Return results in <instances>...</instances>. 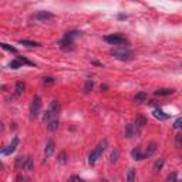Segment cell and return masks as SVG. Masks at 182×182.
Segmentation results:
<instances>
[{"label": "cell", "instance_id": "28", "mask_svg": "<svg viewBox=\"0 0 182 182\" xmlns=\"http://www.w3.org/2000/svg\"><path fill=\"white\" fill-rule=\"evenodd\" d=\"M127 182H135V170L130 168L127 172Z\"/></svg>", "mask_w": 182, "mask_h": 182}, {"label": "cell", "instance_id": "1", "mask_svg": "<svg viewBox=\"0 0 182 182\" xmlns=\"http://www.w3.org/2000/svg\"><path fill=\"white\" fill-rule=\"evenodd\" d=\"M110 54L114 56L117 60H121V61H128V60H132L134 58V51L131 48L128 47H114L110 50Z\"/></svg>", "mask_w": 182, "mask_h": 182}, {"label": "cell", "instance_id": "9", "mask_svg": "<svg viewBox=\"0 0 182 182\" xmlns=\"http://www.w3.org/2000/svg\"><path fill=\"white\" fill-rule=\"evenodd\" d=\"M131 157H132V160H135V161H142V160H145L144 152H142V150H141L140 147L132 148V151H131Z\"/></svg>", "mask_w": 182, "mask_h": 182}, {"label": "cell", "instance_id": "34", "mask_svg": "<svg viewBox=\"0 0 182 182\" xmlns=\"http://www.w3.org/2000/svg\"><path fill=\"white\" fill-rule=\"evenodd\" d=\"M182 127V120L181 118H178L175 122H174V128H176V130H179V128Z\"/></svg>", "mask_w": 182, "mask_h": 182}, {"label": "cell", "instance_id": "6", "mask_svg": "<svg viewBox=\"0 0 182 182\" xmlns=\"http://www.w3.org/2000/svg\"><path fill=\"white\" fill-rule=\"evenodd\" d=\"M157 150H158L157 142H150V144L147 145V150H145V152H144V157L145 158H151L154 154L157 152Z\"/></svg>", "mask_w": 182, "mask_h": 182}, {"label": "cell", "instance_id": "11", "mask_svg": "<svg viewBox=\"0 0 182 182\" xmlns=\"http://www.w3.org/2000/svg\"><path fill=\"white\" fill-rule=\"evenodd\" d=\"M54 150H56V145H54V141H48L47 144H46V148H44V155L46 158H50L53 154H54Z\"/></svg>", "mask_w": 182, "mask_h": 182}, {"label": "cell", "instance_id": "38", "mask_svg": "<svg viewBox=\"0 0 182 182\" xmlns=\"http://www.w3.org/2000/svg\"><path fill=\"white\" fill-rule=\"evenodd\" d=\"M93 64H94V66H102L100 61H93Z\"/></svg>", "mask_w": 182, "mask_h": 182}, {"label": "cell", "instance_id": "39", "mask_svg": "<svg viewBox=\"0 0 182 182\" xmlns=\"http://www.w3.org/2000/svg\"><path fill=\"white\" fill-rule=\"evenodd\" d=\"M102 90H108V87H107V86H101V91H102Z\"/></svg>", "mask_w": 182, "mask_h": 182}, {"label": "cell", "instance_id": "35", "mask_svg": "<svg viewBox=\"0 0 182 182\" xmlns=\"http://www.w3.org/2000/svg\"><path fill=\"white\" fill-rule=\"evenodd\" d=\"M181 138H182L181 134H176L175 135V142H176V145H178V147H181Z\"/></svg>", "mask_w": 182, "mask_h": 182}, {"label": "cell", "instance_id": "19", "mask_svg": "<svg viewBox=\"0 0 182 182\" xmlns=\"http://www.w3.org/2000/svg\"><path fill=\"white\" fill-rule=\"evenodd\" d=\"M134 101L137 102V104H142V102L147 101V93H144V91H140V93L135 96Z\"/></svg>", "mask_w": 182, "mask_h": 182}, {"label": "cell", "instance_id": "17", "mask_svg": "<svg viewBox=\"0 0 182 182\" xmlns=\"http://www.w3.org/2000/svg\"><path fill=\"white\" fill-rule=\"evenodd\" d=\"M24 170L32 172L34 171V160L32 157H26V164H24Z\"/></svg>", "mask_w": 182, "mask_h": 182}, {"label": "cell", "instance_id": "41", "mask_svg": "<svg viewBox=\"0 0 182 182\" xmlns=\"http://www.w3.org/2000/svg\"><path fill=\"white\" fill-rule=\"evenodd\" d=\"M3 168H4V166H3V164L0 162V170H3Z\"/></svg>", "mask_w": 182, "mask_h": 182}, {"label": "cell", "instance_id": "25", "mask_svg": "<svg viewBox=\"0 0 182 182\" xmlns=\"http://www.w3.org/2000/svg\"><path fill=\"white\" fill-rule=\"evenodd\" d=\"M57 161L60 164H67V161H68V155H67V152L66 151H61L60 154H58V157H57Z\"/></svg>", "mask_w": 182, "mask_h": 182}, {"label": "cell", "instance_id": "40", "mask_svg": "<svg viewBox=\"0 0 182 182\" xmlns=\"http://www.w3.org/2000/svg\"><path fill=\"white\" fill-rule=\"evenodd\" d=\"M3 131V124H2V122H0V132Z\"/></svg>", "mask_w": 182, "mask_h": 182}, {"label": "cell", "instance_id": "22", "mask_svg": "<svg viewBox=\"0 0 182 182\" xmlns=\"http://www.w3.org/2000/svg\"><path fill=\"white\" fill-rule=\"evenodd\" d=\"M118 158H120V151L117 150V148H114V150L111 151V154H110V162L115 164L118 161Z\"/></svg>", "mask_w": 182, "mask_h": 182}, {"label": "cell", "instance_id": "5", "mask_svg": "<svg viewBox=\"0 0 182 182\" xmlns=\"http://www.w3.org/2000/svg\"><path fill=\"white\" fill-rule=\"evenodd\" d=\"M34 19L38 20V22H48V20L54 19V14H53V13H50V12H44V10H42V12L36 13Z\"/></svg>", "mask_w": 182, "mask_h": 182}, {"label": "cell", "instance_id": "30", "mask_svg": "<svg viewBox=\"0 0 182 182\" xmlns=\"http://www.w3.org/2000/svg\"><path fill=\"white\" fill-rule=\"evenodd\" d=\"M9 67L13 68V70H17V68L22 67V63H20V61L16 58V60H12V61H10V63H9Z\"/></svg>", "mask_w": 182, "mask_h": 182}, {"label": "cell", "instance_id": "44", "mask_svg": "<svg viewBox=\"0 0 182 182\" xmlns=\"http://www.w3.org/2000/svg\"><path fill=\"white\" fill-rule=\"evenodd\" d=\"M176 182H179V181H176Z\"/></svg>", "mask_w": 182, "mask_h": 182}, {"label": "cell", "instance_id": "31", "mask_svg": "<svg viewBox=\"0 0 182 182\" xmlns=\"http://www.w3.org/2000/svg\"><path fill=\"white\" fill-rule=\"evenodd\" d=\"M43 83H44L46 86H50V84L56 83V78L54 77H44V78H43Z\"/></svg>", "mask_w": 182, "mask_h": 182}, {"label": "cell", "instance_id": "15", "mask_svg": "<svg viewBox=\"0 0 182 182\" xmlns=\"http://www.w3.org/2000/svg\"><path fill=\"white\" fill-rule=\"evenodd\" d=\"M152 114H154V117H155V118H160V120H168V118H170V115H168V114H165V112H164L160 108V107H157V108H154Z\"/></svg>", "mask_w": 182, "mask_h": 182}, {"label": "cell", "instance_id": "20", "mask_svg": "<svg viewBox=\"0 0 182 182\" xmlns=\"http://www.w3.org/2000/svg\"><path fill=\"white\" fill-rule=\"evenodd\" d=\"M164 164H165L164 158H160V160H157V161H155V164H154V166H152V171H154V172H160V171L162 170Z\"/></svg>", "mask_w": 182, "mask_h": 182}, {"label": "cell", "instance_id": "14", "mask_svg": "<svg viewBox=\"0 0 182 182\" xmlns=\"http://www.w3.org/2000/svg\"><path fill=\"white\" fill-rule=\"evenodd\" d=\"M78 37H81V33L77 32V30H71V32H67V33H66V36H64V38H66V40H68V42H73V43H74V40H76V38H78Z\"/></svg>", "mask_w": 182, "mask_h": 182}, {"label": "cell", "instance_id": "24", "mask_svg": "<svg viewBox=\"0 0 182 182\" xmlns=\"http://www.w3.org/2000/svg\"><path fill=\"white\" fill-rule=\"evenodd\" d=\"M54 118H56L54 115H53V114H51V112L47 110V111H46L44 114H43V124H46V125H47L48 122L51 121V120H54Z\"/></svg>", "mask_w": 182, "mask_h": 182}, {"label": "cell", "instance_id": "23", "mask_svg": "<svg viewBox=\"0 0 182 182\" xmlns=\"http://www.w3.org/2000/svg\"><path fill=\"white\" fill-rule=\"evenodd\" d=\"M57 128H58V120L57 118L51 120V121L47 124V130H48V131H51V132L57 131Z\"/></svg>", "mask_w": 182, "mask_h": 182}, {"label": "cell", "instance_id": "16", "mask_svg": "<svg viewBox=\"0 0 182 182\" xmlns=\"http://www.w3.org/2000/svg\"><path fill=\"white\" fill-rule=\"evenodd\" d=\"M93 88H94V80H93V78L86 80V84H84V87H83L84 94H90L91 91H93Z\"/></svg>", "mask_w": 182, "mask_h": 182}, {"label": "cell", "instance_id": "36", "mask_svg": "<svg viewBox=\"0 0 182 182\" xmlns=\"http://www.w3.org/2000/svg\"><path fill=\"white\" fill-rule=\"evenodd\" d=\"M78 179H80V176H77V175H73L70 179H68V182H78Z\"/></svg>", "mask_w": 182, "mask_h": 182}, {"label": "cell", "instance_id": "4", "mask_svg": "<svg viewBox=\"0 0 182 182\" xmlns=\"http://www.w3.org/2000/svg\"><path fill=\"white\" fill-rule=\"evenodd\" d=\"M17 145H19V138H13V141L10 142L9 145H7L6 148H3V150H0V154L2 155H10V154H13L14 151H16Z\"/></svg>", "mask_w": 182, "mask_h": 182}, {"label": "cell", "instance_id": "13", "mask_svg": "<svg viewBox=\"0 0 182 182\" xmlns=\"http://www.w3.org/2000/svg\"><path fill=\"white\" fill-rule=\"evenodd\" d=\"M135 132L138 134L137 128H135L134 124H127L125 125V138H132L135 135Z\"/></svg>", "mask_w": 182, "mask_h": 182}, {"label": "cell", "instance_id": "12", "mask_svg": "<svg viewBox=\"0 0 182 182\" xmlns=\"http://www.w3.org/2000/svg\"><path fill=\"white\" fill-rule=\"evenodd\" d=\"M174 93H175V88H160L154 94L157 97H168V96H172Z\"/></svg>", "mask_w": 182, "mask_h": 182}, {"label": "cell", "instance_id": "8", "mask_svg": "<svg viewBox=\"0 0 182 182\" xmlns=\"http://www.w3.org/2000/svg\"><path fill=\"white\" fill-rule=\"evenodd\" d=\"M107 145H108V141H107V140H102L101 142H100V144L96 147V150H94V152H96L97 158H101V155H102V152L106 151Z\"/></svg>", "mask_w": 182, "mask_h": 182}, {"label": "cell", "instance_id": "10", "mask_svg": "<svg viewBox=\"0 0 182 182\" xmlns=\"http://www.w3.org/2000/svg\"><path fill=\"white\" fill-rule=\"evenodd\" d=\"M134 125H135V128H137V131H138V130H142V128L147 125V118H145V115H142V114L137 115Z\"/></svg>", "mask_w": 182, "mask_h": 182}, {"label": "cell", "instance_id": "32", "mask_svg": "<svg viewBox=\"0 0 182 182\" xmlns=\"http://www.w3.org/2000/svg\"><path fill=\"white\" fill-rule=\"evenodd\" d=\"M178 179H176V172H172L168 175V178H166V182H176Z\"/></svg>", "mask_w": 182, "mask_h": 182}, {"label": "cell", "instance_id": "43", "mask_svg": "<svg viewBox=\"0 0 182 182\" xmlns=\"http://www.w3.org/2000/svg\"><path fill=\"white\" fill-rule=\"evenodd\" d=\"M78 182H86V181H84V179H78Z\"/></svg>", "mask_w": 182, "mask_h": 182}, {"label": "cell", "instance_id": "29", "mask_svg": "<svg viewBox=\"0 0 182 182\" xmlns=\"http://www.w3.org/2000/svg\"><path fill=\"white\" fill-rule=\"evenodd\" d=\"M0 47L4 48V50H7V51H10V53H13V54H17V48L12 47L10 44H6V43H0Z\"/></svg>", "mask_w": 182, "mask_h": 182}, {"label": "cell", "instance_id": "33", "mask_svg": "<svg viewBox=\"0 0 182 182\" xmlns=\"http://www.w3.org/2000/svg\"><path fill=\"white\" fill-rule=\"evenodd\" d=\"M14 182H29V179L24 178L23 175H17V176H16V179H14Z\"/></svg>", "mask_w": 182, "mask_h": 182}, {"label": "cell", "instance_id": "37", "mask_svg": "<svg viewBox=\"0 0 182 182\" xmlns=\"http://www.w3.org/2000/svg\"><path fill=\"white\" fill-rule=\"evenodd\" d=\"M118 19H120V20H122V19H127V16H125V14H120V16H118Z\"/></svg>", "mask_w": 182, "mask_h": 182}, {"label": "cell", "instance_id": "27", "mask_svg": "<svg viewBox=\"0 0 182 182\" xmlns=\"http://www.w3.org/2000/svg\"><path fill=\"white\" fill-rule=\"evenodd\" d=\"M17 60H19L22 64H26V66H30V67H36V64L33 63V61H30L29 58L23 57V56H19V57H17Z\"/></svg>", "mask_w": 182, "mask_h": 182}, {"label": "cell", "instance_id": "3", "mask_svg": "<svg viewBox=\"0 0 182 182\" xmlns=\"http://www.w3.org/2000/svg\"><path fill=\"white\" fill-rule=\"evenodd\" d=\"M108 44L111 46H117V47H124V44H128V40L121 34H110V36H106L104 37Z\"/></svg>", "mask_w": 182, "mask_h": 182}, {"label": "cell", "instance_id": "42", "mask_svg": "<svg viewBox=\"0 0 182 182\" xmlns=\"http://www.w3.org/2000/svg\"><path fill=\"white\" fill-rule=\"evenodd\" d=\"M100 182H108V181H107V179H101V181H100Z\"/></svg>", "mask_w": 182, "mask_h": 182}, {"label": "cell", "instance_id": "26", "mask_svg": "<svg viewBox=\"0 0 182 182\" xmlns=\"http://www.w3.org/2000/svg\"><path fill=\"white\" fill-rule=\"evenodd\" d=\"M19 43H20L22 46H27V47H38V46H40V43L32 42V40H20Z\"/></svg>", "mask_w": 182, "mask_h": 182}, {"label": "cell", "instance_id": "18", "mask_svg": "<svg viewBox=\"0 0 182 182\" xmlns=\"http://www.w3.org/2000/svg\"><path fill=\"white\" fill-rule=\"evenodd\" d=\"M24 164H26V157H17L16 161H14V166L17 170H24Z\"/></svg>", "mask_w": 182, "mask_h": 182}, {"label": "cell", "instance_id": "7", "mask_svg": "<svg viewBox=\"0 0 182 182\" xmlns=\"http://www.w3.org/2000/svg\"><path fill=\"white\" fill-rule=\"evenodd\" d=\"M48 111L51 112V114L54 115V117H57L58 112L61 111V106H60V102L57 101V100H53V101L50 102V107H48Z\"/></svg>", "mask_w": 182, "mask_h": 182}, {"label": "cell", "instance_id": "21", "mask_svg": "<svg viewBox=\"0 0 182 182\" xmlns=\"http://www.w3.org/2000/svg\"><path fill=\"white\" fill-rule=\"evenodd\" d=\"M24 88H26L24 83H23V81H17V83H16V87H14L16 96H22V94L24 93Z\"/></svg>", "mask_w": 182, "mask_h": 182}, {"label": "cell", "instance_id": "2", "mask_svg": "<svg viewBox=\"0 0 182 182\" xmlns=\"http://www.w3.org/2000/svg\"><path fill=\"white\" fill-rule=\"evenodd\" d=\"M42 112V97L40 96H34L32 100V104H30V120H36Z\"/></svg>", "mask_w": 182, "mask_h": 182}]
</instances>
